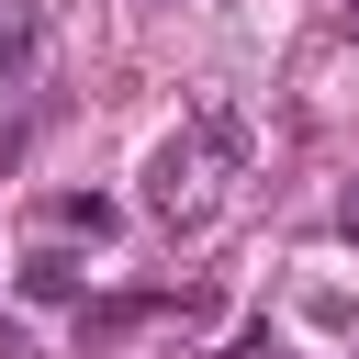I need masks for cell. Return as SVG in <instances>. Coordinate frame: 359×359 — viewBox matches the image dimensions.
Returning <instances> with one entry per match:
<instances>
[{
    "mask_svg": "<svg viewBox=\"0 0 359 359\" xmlns=\"http://www.w3.org/2000/svg\"><path fill=\"white\" fill-rule=\"evenodd\" d=\"M22 292H34V303H79V292H90V269H79L67 247H34V258H22Z\"/></svg>",
    "mask_w": 359,
    "mask_h": 359,
    "instance_id": "cell-3",
    "label": "cell"
},
{
    "mask_svg": "<svg viewBox=\"0 0 359 359\" xmlns=\"http://www.w3.org/2000/svg\"><path fill=\"white\" fill-rule=\"evenodd\" d=\"M258 157V123H247V101H202L157 157H146V213L157 224H180V236H202L213 213H224V191H236V168Z\"/></svg>",
    "mask_w": 359,
    "mask_h": 359,
    "instance_id": "cell-1",
    "label": "cell"
},
{
    "mask_svg": "<svg viewBox=\"0 0 359 359\" xmlns=\"http://www.w3.org/2000/svg\"><path fill=\"white\" fill-rule=\"evenodd\" d=\"M45 224H56V236H90V247H101V236H112V202H101V191H56V202H45Z\"/></svg>",
    "mask_w": 359,
    "mask_h": 359,
    "instance_id": "cell-4",
    "label": "cell"
},
{
    "mask_svg": "<svg viewBox=\"0 0 359 359\" xmlns=\"http://www.w3.org/2000/svg\"><path fill=\"white\" fill-rule=\"evenodd\" d=\"M34 56H45V22H34L22 0H0V101L34 90Z\"/></svg>",
    "mask_w": 359,
    "mask_h": 359,
    "instance_id": "cell-2",
    "label": "cell"
},
{
    "mask_svg": "<svg viewBox=\"0 0 359 359\" xmlns=\"http://www.w3.org/2000/svg\"><path fill=\"white\" fill-rule=\"evenodd\" d=\"M269 359H292V348H269Z\"/></svg>",
    "mask_w": 359,
    "mask_h": 359,
    "instance_id": "cell-6",
    "label": "cell"
},
{
    "mask_svg": "<svg viewBox=\"0 0 359 359\" xmlns=\"http://www.w3.org/2000/svg\"><path fill=\"white\" fill-rule=\"evenodd\" d=\"M337 236H348V247H359V180H348V191H337Z\"/></svg>",
    "mask_w": 359,
    "mask_h": 359,
    "instance_id": "cell-5",
    "label": "cell"
}]
</instances>
